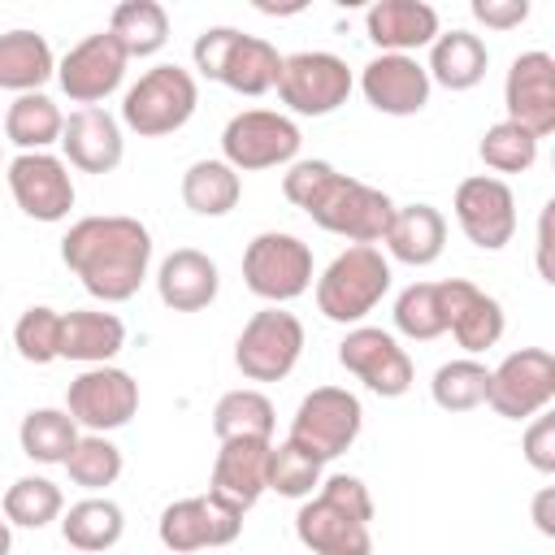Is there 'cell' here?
Instances as JSON below:
<instances>
[{
  "label": "cell",
  "mask_w": 555,
  "mask_h": 555,
  "mask_svg": "<svg viewBox=\"0 0 555 555\" xmlns=\"http://www.w3.org/2000/svg\"><path fill=\"white\" fill-rule=\"evenodd\" d=\"M61 260L82 282L87 295H95L104 304H126L147 282L152 234L139 217H126V212L82 217L65 230Z\"/></svg>",
  "instance_id": "obj_1"
},
{
  "label": "cell",
  "mask_w": 555,
  "mask_h": 555,
  "mask_svg": "<svg viewBox=\"0 0 555 555\" xmlns=\"http://www.w3.org/2000/svg\"><path fill=\"white\" fill-rule=\"evenodd\" d=\"M282 195L304 208L325 234L364 247H377L395 217V199L386 191L338 173L330 160H291V169L282 173Z\"/></svg>",
  "instance_id": "obj_2"
},
{
  "label": "cell",
  "mask_w": 555,
  "mask_h": 555,
  "mask_svg": "<svg viewBox=\"0 0 555 555\" xmlns=\"http://www.w3.org/2000/svg\"><path fill=\"white\" fill-rule=\"evenodd\" d=\"M191 61L208 82H221L238 95H264L278 87L282 56L269 39L243 35L234 26H208L191 43Z\"/></svg>",
  "instance_id": "obj_3"
},
{
  "label": "cell",
  "mask_w": 555,
  "mask_h": 555,
  "mask_svg": "<svg viewBox=\"0 0 555 555\" xmlns=\"http://www.w3.org/2000/svg\"><path fill=\"white\" fill-rule=\"evenodd\" d=\"M390 291V260L382 247L351 243L317 278V308L334 325H360Z\"/></svg>",
  "instance_id": "obj_4"
},
{
  "label": "cell",
  "mask_w": 555,
  "mask_h": 555,
  "mask_svg": "<svg viewBox=\"0 0 555 555\" xmlns=\"http://www.w3.org/2000/svg\"><path fill=\"white\" fill-rule=\"evenodd\" d=\"M199 104V82L182 65H152L139 74V82L121 100V126L134 130L139 139H160L173 134L191 121Z\"/></svg>",
  "instance_id": "obj_5"
},
{
  "label": "cell",
  "mask_w": 555,
  "mask_h": 555,
  "mask_svg": "<svg viewBox=\"0 0 555 555\" xmlns=\"http://www.w3.org/2000/svg\"><path fill=\"white\" fill-rule=\"evenodd\" d=\"M360 425H364V408H360V399L351 390L317 386V390H308L299 399L286 442H295L317 464H330L343 451H351V442L360 438Z\"/></svg>",
  "instance_id": "obj_6"
},
{
  "label": "cell",
  "mask_w": 555,
  "mask_h": 555,
  "mask_svg": "<svg viewBox=\"0 0 555 555\" xmlns=\"http://www.w3.org/2000/svg\"><path fill=\"white\" fill-rule=\"evenodd\" d=\"M243 286L282 308L312 286V247L286 230H264L243 251Z\"/></svg>",
  "instance_id": "obj_7"
},
{
  "label": "cell",
  "mask_w": 555,
  "mask_h": 555,
  "mask_svg": "<svg viewBox=\"0 0 555 555\" xmlns=\"http://www.w3.org/2000/svg\"><path fill=\"white\" fill-rule=\"evenodd\" d=\"M299 126L286 113L273 108H243L225 121L221 130V160L234 173H256V169H278L299 156Z\"/></svg>",
  "instance_id": "obj_8"
},
{
  "label": "cell",
  "mask_w": 555,
  "mask_h": 555,
  "mask_svg": "<svg viewBox=\"0 0 555 555\" xmlns=\"http://www.w3.org/2000/svg\"><path fill=\"white\" fill-rule=\"evenodd\" d=\"M299 356H304V321L273 304L260 308L234 343V364L247 382H282L291 377Z\"/></svg>",
  "instance_id": "obj_9"
},
{
  "label": "cell",
  "mask_w": 555,
  "mask_h": 555,
  "mask_svg": "<svg viewBox=\"0 0 555 555\" xmlns=\"http://www.w3.org/2000/svg\"><path fill=\"white\" fill-rule=\"evenodd\" d=\"M555 399V356L546 347H520L490 369L486 403L503 421H533Z\"/></svg>",
  "instance_id": "obj_10"
},
{
  "label": "cell",
  "mask_w": 555,
  "mask_h": 555,
  "mask_svg": "<svg viewBox=\"0 0 555 555\" xmlns=\"http://www.w3.org/2000/svg\"><path fill=\"white\" fill-rule=\"evenodd\" d=\"M356 78L343 56L334 52H291L282 56L278 74V100L299 117H330L347 104Z\"/></svg>",
  "instance_id": "obj_11"
},
{
  "label": "cell",
  "mask_w": 555,
  "mask_h": 555,
  "mask_svg": "<svg viewBox=\"0 0 555 555\" xmlns=\"http://www.w3.org/2000/svg\"><path fill=\"white\" fill-rule=\"evenodd\" d=\"M65 412L74 416L78 429L87 434H113L121 425H130V416L139 412V382L126 369L113 364H91L82 369L69 390H65Z\"/></svg>",
  "instance_id": "obj_12"
},
{
  "label": "cell",
  "mask_w": 555,
  "mask_h": 555,
  "mask_svg": "<svg viewBox=\"0 0 555 555\" xmlns=\"http://www.w3.org/2000/svg\"><path fill=\"white\" fill-rule=\"evenodd\" d=\"M338 364L382 399H399L416 382L412 356L399 347L390 330H377V325H351L347 338L338 343Z\"/></svg>",
  "instance_id": "obj_13"
},
{
  "label": "cell",
  "mask_w": 555,
  "mask_h": 555,
  "mask_svg": "<svg viewBox=\"0 0 555 555\" xmlns=\"http://www.w3.org/2000/svg\"><path fill=\"white\" fill-rule=\"evenodd\" d=\"M238 533H243V512L230 507L225 499H217L212 490L169 503L160 512V520H156V538L173 555H191V551H208V546H230Z\"/></svg>",
  "instance_id": "obj_14"
},
{
  "label": "cell",
  "mask_w": 555,
  "mask_h": 555,
  "mask_svg": "<svg viewBox=\"0 0 555 555\" xmlns=\"http://www.w3.org/2000/svg\"><path fill=\"white\" fill-rule=\"evenodd\" d=\"M126 48L113 39V30H95L87 39H78L61 61H56V82L61 91L82 104V108H100V100H108L121 78H126Z\"/></svg>",
  "instance_id": "obj_15"
},
{
  "label": "cell",
  "mask_w": 555,
  "mask_h": 555,
  "mask_svg": "<svg viewBox=\"0 0 555 555\" xmlns=\"http://www.w3.org/2000/svg\"><path fill=\"white\" fill-rule=\"evenodd\" d=\"M451 212L464 230V238L481 251H503L516 234V195L494 173H473L455 186Z\"/></svg>",
  "instance_id": "obj_16"
},
{
  "label": "cell",
  "mask_w": 555,
  "mask_h": 555,
  "mask_svg": "<svg viewBox=\"0 0 555 555\" xmlns=\"http://www.w3.org/2000/svg\"><path fill=\"white\" fill-rule=\"evenodd\" d=\"M9 191L30 221L56 225L74 208V173L52 152H17L9 160Z\"/></svg>",
  "instance_id": "obj_17"
},
{
  "label": "cell",
  "mask_w": 555,
  "mask_h": 555,
  "mask_svg": "<svg viewBox=\"0 0 555 555\" xmlns=\"http://www.w3.org/2000/svg\"><path fill=\"white\" fill-rule=\"evenodd\" d=\"M503 121H516L538 143L555 130V56L551 52H520L503 78Z\"/></svg>",
  "instance_id": "obj_18"
},
{
  "label": "cell",
  "mask_w": 555,
  "mask_h": 555,
  "mask_svg": "<svg viewBox=\"0 0 555 555\" xmlns=\"http://www.w3.org/2000/svg\"><path fill=\"white\" fill-rule=\"evenodd\" d=\"M360 91L369 100V108L386 113V117H412L429 104V74L416 56H399V52H382L360 69Z\"/></svg>",
  "instance_id": "obj_19"
},
{
  "label": "cell",
  "mask_w": 555,
  "mask_h": 555,
  "mask_svg": "<svg viewBox=\"0 0 555 555\" xmlns=\"http://www.w3.org/2000/svg\"><path fill=\"white\" fill-rule=\"evenodd\" d=\"M442 291V317H447V330L451 338L464 347V356H477V351H490L503 330H507V317H503V304L494 295H486L481 286H473L468 278H447L438 282Z\"/></svg>",
  "instance_id": "obj_20"
},
{
  "label": "cell",
  "mask_w": 555,
  "mask_h": 555,
  "mask_svg": "<svg viewBox=\"0 0 555 555\" xmlns=\"http://www.w3.org/2000/svg\"><path fill=\"white\" fill-rule=\"evenodd\" d=\"M61 152L78 173H113L126 156L121 121L104 108H74L61 130Z\"/></svg>",
  "instance_id": "obj_21"
},
{
  "label": "cell",
  "mask_w": 555,
  "mask_h": 555,
  "mask_svg": "<svg viewBox=\"0 0 555 555\" xmlns=\"http://www.w3.org/2000/svg\"><path fill=\"white\" fill-rule=\"evenodd\" d=\"M295 538L312 555H373V533L351 512L334 507L330 499L312 494L295 512Z\"/></svg>",
  "instance_id": "obj_22"
},
{
  "label": "cell",
  "mask_w": 555,
  "mask_h": 555,
  "mask_svg": "<svg viewBox=\"0 0 555 555\" xmlns=\"http://www.w3.org/2000/svg\"><path fill=\"white\" fill-rule=\"evenodd\" d=\"M364 30L382 52H399V56H412L416 48H429L442 35L438 9L425 0H377L364 13Z\"/></svg>",
  "instance_id": "obj_23"
},
{
  "label": "cell",
  "mask_w": 555,
  "mask_h": 555,
  "mask_svg": "<svg viewBox=\"0 0 555 555\" xmlns=\"http://www.w3.org/2000/svg\"><path fill=\"white\" fill-rule=\"evenodd\" d=\"M217 291H221L217 260L199 247H178L156 269V295L169 312H199L217 299Z\"/></svg>",
  "instance_id": "obj_24"
},
{
  "label": "cell",
  "mask_w": 555,
  "mask_h": 555,
  "mask_svg": "<svg viewBox=\"0 0 555 555\" xmlns=\"http://www.w3.org/2000/svg\"><path fill=\"white\" fill-rule=\"evenodd\" d=\"M264 468H269V442L264 438H234L221 442L217 460H212V494L225 499L230 507L247 512L260 503L264 494Z\"/></svg>",
  "instance_id": "obj_25"
},
{
  "label": "cell",
  "mask_w": 555,
  "mask_h": 555,
  "mask_svg": "<svg viewBox=\"0 0 555 555\" xmlns=\"http://www.w3.org/2000/svg\"><path fill=\"white\" fill-rule=\"evenodd\" d=\"M382 243H386L390 260L412 264V269H425L447 247V217L434 204H403V208H395L390 230H386Z\"/></svg>",
  "instance_id": "obj_26"
},
{
  "label": "cell",
  "mask_w": 555,
  "mask_h": 555,
  "mask_svg": "<svg viewBox=\"0 0 555 555\" xmlns=\"http://www.w3.org/2000/svg\"><path fill=\"white\" fill-rule=\"evenodd\" d=\"M126 347V325L117 312L104 308H74L61 312V360L74 364H108Z\"/></svg>",
  "instance_id": "obj_27"
},
{
  "label": "cell",
  "mask_w": 555,
  "mask_h": 555,
  "mask_svg": "<svg viewBox=\"0 0 555 555\" xmlns=\"http://www.w3.org/2000/svg\"><path fill=\"white\" fill-rule=\"evenodd\" d=\"M490 69V48L481 43V35L473 30H447L429 43V82L447 87V91H473Z\"/></svg>",
  "instance_id": "obj_28"
},
{
  "label": "cell",
  "mask_w": 555,
  "mask_h": 555,
  "mask_svg": "<svg viewBox=\"0 0 555 555\" xmlns=\"http://www.w3.org/2000/svg\"><path fill=\"white\" fill-rule=\"evenodd\" d=\"M121 533H126V512L104 494H87L69 503V512L61 516V538L78 555H104L121 542Z\"/></svg>",
  "instance_id": "obj_29"
},
{
  "label": "cell",
  "mask_w": 555,
  "mask_h": 555,
  "mask_svg": "<svg viewBox=\"0 0 555 555\" xmlns=\"http://www.w3.org/2000/svg\"><path fill=\"white\" fill-rule=\"evenodd\" d=\"M56 74V56L39 30H4L0 35V91L30 95Z\"/></svg>",
  "instance_id": "obj_30"
},
{
  "label": "cell",
  "mask_w": 555,
  "mask_h": 555,
  "mask_svg": "<svg viewBox=\"0 0 555 555\" xmlns=\"http://www.w3.org/2000/svg\"><path fill=\"white\" fill-rule=\"evenodd\" d=\"M273 425H278V412L269 403L264 390L256 386H238V390H225L212 408V434L221 442H234V438H264L273 442Z\"/></svg>",
  "instance_id": "obj_31"
},
{
  "label": "cell",
  "mask_w": 555,
  "mask_h": 555,
  "mask_svg": "<svg viewBox=\"0 0 555 555\" xmlns=\"http://www.w3.org/2000/svg\"><path fill=\"white\" fill-rule=\"evenodd\" d=\"M61 130H65V113L43 91L17 95L4 113V139L17 152H48L52 143H61Z\"/></svg>",
  "instance_id": "obj_32"
},
{
  "label": "cell",
  "mask_w": 555,
  "mask_h": 555,
  "mask_svg": "<svg viewBox=\"0 0 555 555\" xmlns=\"http://www.w3.org/2000/svg\"><path fill=\"white\" fill-rule=\"evenodd\" d=\"M243 178L225 160H195L182 173V204L195 217H225L238 208Z\"/></svg>",
  "instance_id": "obj_33"
},
{
  "label": "cell",
  "mask_w": 555,
  "mask_h": 555,
  "mask_svg": "<svg viewBox=\"0 0 555 555\" xmlns=\"http://www.w3.org/2000/svg\"><path fill=\"white\" fill-rule=\"evenodd\" d=\"M17 442L35 464H65L78 442V425L65 408H30L17 425Z\"/></svg>",
  "instance_id": "obj_34"
},
{
  "label": "cell",
  "mask_w": 555,
  "mask_h": 555,
  "mask_svg": "<svg viewBox=\"0 0 555 555\" xmlns=\"http://www.w3.org/2000/svg\"><path fill=\"white\" fill-rule=\"evenodd\" d=\"M108 30L126 56H156L169 43V13L156 0H121L108 17Z\"/></svg>",
  "instance_id": "obj_35"
},
{
  "label": "cell",
  "mask_w": 555,
  "mask_h": 555,
  "mask_svg": "<svg viewBox=\"0 0 555 555\" xmlns=\"http://www.w3.org/2000/svg\"><path fill=\"white\" fill-rule=\"evenodd\" d=\"M486 386H490V369L477 356H460V360L438 364L429 395L442 412H473L486 403Z\"/></svg>",
  "instance_id": "obj_36"
},
{
  "label": "cell",
  "mask_w": 555,
  "mask_h": 555,
  "mask_svg": "<svg viewBox=\"0 0 555 555\" xmlns=\"http://www.w3.org/2000/svg\"><path fill=\"white\" fill-rule=\"evenodd\" d=\"M390 317H395V330L403 338H412V343H434L438 334H447L438 282H412V286H403Z\"/></svg>",
  "instance_id": "obj_37"
},
{
  "label": "cell",
  "mask_w": 555,
  "mask_h": 555,
  "mask_svg": "<svg viewBox=\"0 0 555 555\" xmlns=\"http://www.w3.org/2000/svg\"><path fill=\"white\" fill-rule=\"evenodd\" d=\"M65 512V494L48 477H17L4 490V520L17 529H43Z\"/></svg>",
  "instance_id": "obj_38"
},
{
  "label": "cell",
  "mask_w": 555,
  "mask_h": 555,
  "mask_svg": "<svg viewBox=\"0 0 555 555\" xmlns=\"http://www.w3.org/2000/svg\"><path fill=\"white\" fill-rule=\"evenodd\" d=\"M61 468L69 473L74 486H82L87 494H100L104 486H113L121 477V451L104 434H78V442Z\"/></svg>",
  "instance_id": "obj_39"
},
{
  "label": "cell",
  "mask_w": 555,
  "mask_h": 555,
  "mask_svg": "<svg viewBox=\"0 0 555 555\" xmlns=\"http://www.w3.org/2000/svg\"><path fill=\"white\" fill-rule=\"evenodd\" d=\"M321 486V464L304 455L295 442H269V468H264V490L282 499H312Z\"/></svg>",
  "instance_id": "obj_40"
},
{
  "label": "cell",
  "mask_w": 555,
  "mask_h": 555,
  "mask_svg": "<svg viewBox=\"0 0 555 555\" xmlns=\"http://www.w3.org/2000/svg\"><path fill=\"white\" fill-rule=\"evenodd\" d=\"M477 156H481V165L494 169V173H525V169H533V160H538V139H533L529 130H520L516 121H494V126L481 134Z\"/></svg>",
  "instance_id": "obj_41"
},
{
  "label": "cell",
  "mask_w": 555,
  "mask_h": 555,
  "mask_svg": "<svg viewBox=\"0 0 555 555\" xmlns=\"http://www.w3.org/2000/svg\"><path fill=\"white\" fill-rule=\"evenodd\" d=\"M13 347L26 364L61 360V312L48 304H30L13 325Z\"/></svg>",
  "instance_id": "obj_42"
},
{
  "label": "cell",
  "mask_w": 555,
  "mask_h": 555,
  "mask_svg": "<svg viewBox=\"0 0 555 555\" xmlns=\"http://www.w3.org/2000/svg\"><path fill=\"white\" fill-rule=\"evenodd\" d=\"M317 494L321 499H330L334 507H343V512H351L356 520H373V494H369V486L360 481V477H351V473H334V477H321V486H317Z\"/></svg>",
  "instance_id": "obj_43"
},
{
  "label": "cell",
  "mask_w": 555,
  "mask_h": 555,
  "mask_svg": "<svg viewBox=\"0 0 555 555\" xmlns=\"http://www.w3.org/2000/svg\"><path fill=\"white\" fill-rule=\"evenodd\" d=\"M520 451H525V460H529L533 473H542V477L555 473V416H551V412H538V416L529 421Z\"/></svg>",
  "instance_id": "obj_44"
},
{
  "label": "cell",
  "mask_w": 555,
  "mask_h": 555,
  "mask_svg": "<svg viewBox=\"0 0 555 555\" xmlns=\"http://www.w3.org/2000/svg\"><path fill=\"white\" fill-rule=\"evenodd\" d=\"M473 17L490 30H516L529 22V0H473Z\"/></svg>",
  "instance_id": "obj_45"
},
{
  "label": "cell",
  "mask_w": 555,
  "mask_h": 555,
  "mask_svg": "<svg viewBox=\"0 0 555 555\" xmlns=\"http://www.w3.org/2000/svg\"><path fill=\"white\" fill-rule=\"evenodd\" d=\"M533 525L542 538H555V486H542L533 494Z\"/></svg>",
  "instance_id": "obj_46"
},
{
  "label": "cell",
  "mask_w": 555,
  "mask_h": 555,
  "mask_svg": "<svg viewBox=\"0 0 555 555\" xmlns=\"http://www.w3.org/2000/svg\"><path fill=\"white\" fill-rule=\"evenodd\" d=\"M551 208L555 204H546L542 221H538V273H542V282H555V269H551Z\"/></svg>",
  "instance_id": "obj_47"
},
{
  "label": "cell",
  "mask_w": 555,
  "mask_h": 555,
  "mask_svg": "<svg viewBox=\"0 0 555 555\" xmlns=\"http://www.w3.org/2000/svg\"><path fill=\"white\" fill-rule=\"evenodd\" d=\"M13 551V529H9V520H0V555H9Z\"/></svg>",
  "instance_id": "obj_48"
}]
</instances>
